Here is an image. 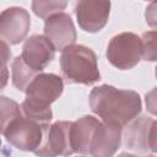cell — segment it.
Listing matches in <instances>:
<instances>
[{
	"label": "cell",
	"mask_w": 157,
	"mask_h": 157,
	"mask_svg": "<svg viewBox=\"0 0 157 157\" xmlns=\"http://www.w3.org/2000/svg\"><path fill=\"white\" fill-rule=\"evenodd\" d=\"M145 102H146L147 112L151 113L152 115H157V87H155L148 93H146Z\"/></svg>",
	"instance_id": "cell-18"
},
{
	"label": "cell",
	"mask_w": 157,
	"mask_h": 157,
	"mask_svg": "<svg viewBox=\"0 0 157 157\" xmlns=\"http://www.w3.org/2000/svg\"><path fill=\"white\" fill-rule=\"evenodd\" d=\"M110 0H77L75 15L78 26L90 33L101 31L108 22Z\"/></svg>",
	"instance_id": "cell-6"
},
{
	"label": "cell",
	"mask_w": 157,
	"mask_h": 157,
	"mask_svg": "<svg viewBox=\"0 0 157 157\" xmlns=\"http://www.w3.org/2000/svg\"><path fill=\"white\" fill-rule=\"evenodd\" d=\"M47 129L39 123L27 118L23 112L1 126V134L13 147L21 151H36L43 141Z\"/></svg>",
	"instance_id": "cell-4"
},
{
	"label": "cell",
	"mask_w": 157,
	"mask_h": 157,
	"mask_svg": "<svg viewBox=\"0 0 157 157\" xmlns=\"http://www.w3.org/2000/svg\"><path fill=\"white\" fill-rule=\"evenodd\" d=\"M64 90L63 80L55 74H38L28 85L26 99L21 108L23 114L48 129L53 118L50 104L56 101Z\"/></svg>",
	"instance_id": "cell-2"
},
{
	"label": "cell",
	"mask_w": 157,
	"mask_h": 157,
	"mask_svg": "<svg viewBox=\"0 0 157 157\" xmlns=\"http://www.w3.org/2000/svg\"><path fill=\"white\" fill-rule=\"evenodd\" d=\"M145 18H146L147 25H148L151 28L157 29V0L153 1V2H151V4L146 7Z\"/></svg>",
	"instance_id": "cell-17"
},
{
	"label": "cell",
	"mask_w": 157,
	"mask_h": 157,
	"mask_svg": "<svg viewBox=\"0 0 157 157\" xmlns=\"http://www.w3.org/2000/svg\"><path fill=\"white\" fill-rule=\"evenodd\" d=\"M90 107L104 123L123 128L140 114L141 98L135 91L102 85L91 91Z\"/></svg>",
	"instance_id": "cell-1"
},
{
	"label": "cell",
	"mask_w": 157,
	"mask_h": 157,
	"mask_svg": "<svg viewBox=\"0 0 157 157\" xmlns=\"http://www.w3.org/2000/svg\"><path fill=\"white\" fill-rule=\"evenodd\" d=\"M31 26L29 13L22 7H10L1 12L0 36L9 44H18L22 42Z\"/></svg>",
	"instance_id": "cell-8"
},
{
	"label": "cell",
	"mask_w": 157,
	"mask_h": 157,
	"mask_svg": "<svg viewBox=\"0 0 157 157\" xmlns=\"http://www.w3.org/2000/svg\"><path fill=\"white\" fill-rule=\"evenodd\" d=\"M142 59L146 61H157V31L142 33Z\"/></svg>",
	"instance_id": "cell-16"
},
{
	"label": "cell",
	"mask_w": 157,
	"mask_h": 157,
	"mask_svg": "<svg viewBox=\"0 0 157 157\" xmlns=\"http://www.w3.org/2000/svg\"><path fill=\"white\" fill-rule=\"evenodd\" d=\"M121 142V128L99 123L91 150L92 156H113Z\"/></svg>",
	"instance_id": "cell-12"
},
{
	"label": "cell",
	"mask_w": 157,
	"mask_h": 157,
	"mask_svg": "<svg viewBox=\"0 0 157 157\" xmlns=\"http://www.w3.org/2000/svg\"><path fill=\"white\" fill-rule=\"evenodd\" d=\"M148 147L150 151L157 153V120H153L148 134Z\"/></svg>",
	"instance_id": "cell-19"
},
{
	"label": "cell",
	"mask_w": 157,
	"mask_h": 157,
	"mask_svg": "<svg viewBox=\"0 0 157 157\" xmlns=\"http://www.w3.org/2000/svg\"><path fill=\"white\" fill-rule=\"evenodd\" d=\"M44 34L56 50H64L76 40V29L71 17L65 12L55 13L45 20Z\"/></svg>",
	"instance_id": "cell-10"
},
{
	"label": "cell",
	"mask_w": 157,
	"mask_h": 157,
	"mask_svg": "<svg viewBox=\"0 0 157 157\" xmlns=\"http://www.w3.org/2000/svg\"><path fill=\"white\" fill-rule=\"evenodd\" d=\"M1 52H2V66H6L7 60L11 58V52L7 47V42L1 39Z\"/></svg>",
	"instance_id": "cell-20"
},
{
	"label": "cell",
	"mask_w": 157,
	"mask_h": 157,
	"mask_svg": "<svg viewBox=\"0 0 157 157\" xmlns=\"http://www.w3.org/2000/svg\"><path fill=\"white\" fill-rule=\"evenodd\" d=\"M152 119L148 117H140L131 120L130 125L124 132V141L128 148L136 152H147L148 147V134L152 124Z\"/></svg>",
	"instance_id": "cell-13"
},
{
	"label": "cell",
	"mask_w": 157,
	"mask_h": 157,
	"mask_svg": "<svg viewBox=\"0 0 157 157\" xmlns=\"http://www.w3.org/2000/svg\"><path fill=\"white\" fill-rule=\"evenodd\" d=\"M60 67L69 83L92 85L101 77L94 52L85 45H69L61 50Z\"/></svg>",
	"instance_id": "cell-3"
},
{
	"label": "cell",
	"mask_w": 157,
	"mask_h": 157,
	"mask_svg": "<svg viewBox=\"0 0 157 157\" xmlns=\"http://www.w3.org/2000/svg\"><path fill=\"white\" fill-rule=\"evenodd\" d=\"M99 120L92 115H85L71 126V144L74 152L82 155H91L93 139L99 125Z\"/></svg>",
	"instance_id": "cell-11"
},
{
	"label": "cell",
	"mask_w": 157,
	"mask_h": 157,
	"mask_svg": "<svg viewBox=\"0 0 157 157\" xmlns=\"http://www.w3.org/2000/svg\"><path fill=\"white\" fill-rule=\"evenodd\" d=\"M39 72L28 66L22 56H17L12 61V83L18 91H26L28 85Z\"/></svg>",
	"instance_id": "cell-14"
},
{
	"label": "cell",
	"mask_w": 157,
	"mask_h": 157,
	"mask_svg": "<svg viewBox=\"0 0 157 157\" xmlns=\"http://www.w3.org/2000/svg\"><path fill=\"white\" fill-rule=\"evenodd\" d=\"M155 74H156V77H157V67H156V71H155Z\"/></svg>",
	"instance_id": "cell-21"
},
{
	"label": "cell",
	"mask_w": 157,
	"mask_h": 157,
	"mask_svg": "<svg viewBox=\"0 0 157 157\" xmlns=\"http://www.w3.org/2000/svg\"><path fill=\"white\" fill-rule=\"evenodd\" d=\"M55 47L47 36L34 34L29 37L22 48V59L33 70L43 71L55 56Z\"/></svg>",
	"instance_id": "cell-9"
},
{
	"label": "cell",
	"mask_w": 157,
	"mask_h": 157,
	"mask_svg": "<svg viewBox=\"0 0 157 157\" xmlns=\"http://www.w3.org/2000/svg\"><path fill=\"white\" fill-rule=\"evenodd\" d=\"M142 58L141 38L132 32H123L114 36L107 48L108 61L120 69H132Z\"/></svg>",
	"instance_id": "cell-5"
},
{
	"label": "cell",
	"mask_w": 157,
	"mask_h": 157,
	"mask_svg": "<svg viewBox=\"0 0 157 157\" xmlns=\"http://www.w3.org/2000/svg\"><path fill=\"white\" fill-rule=\"evenodd\" d=\"M72 121H56L47 129L44 142L34 151L37 156H69L74 153L71 144Z\"/></svg>",
	"instance_id": "cell-7"
},
{
	"label": "cell",
	"mask_w": 157,
	"mask_h": 157,
	"mask_svg": "<svg viewBox=\"0 0 157 157\" xmlns=\"http://www.w3.org/2000/svg\"><path fill=\"white\" fill-rule=\"evenodd\" d=\"M66 5L67 0H32V10L34 15L45 20L55 13L63 12Z\"/></svg>",
	"instance_id": "cell-15"
}]
</instances>
